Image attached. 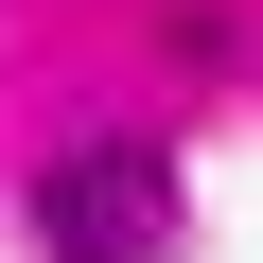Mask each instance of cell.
Returning a JSON list of instances; mask_svg holds the SVG:
<instances>
[{"instance_id": "1", "label": "cell", "mask_w": 263, "mask_h": 263, "mask_svg": "<svg viewBox=\"0 0 263 263\" xmlns=\"http://www.w3.org/2000/svg\"><path fill=\"white\" fill-rule=\"evenodd\" d=\"M35 246L53 263H158L176 246V141H70L53 176H35Z\"/></svg>"}]
</instances>
